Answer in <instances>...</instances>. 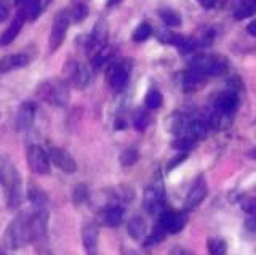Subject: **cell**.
<instances>
[{
  "mask_svg": "<svg viewBox=\"0 0 256 255\" xmlns=\"http://www.w3.org/2000/svg\"><path fill=\"white\" fill-rule=\"evenodd\" d=\"M0 185L5 191L6 206L10 209H16L23 204L24 191L21 176H19L16 167L6 159H0Z\"/></svg>",
  "mask_w": 256,
  "mask_h": 255,
  "instance_id": "cell-1",
  "label": "cell"
},
{
  "mask_svg": "<svg viewBox=\"0 0 256 255\" xmlns=\"http://www.w3.org/2000/svg\"><path fill=\"white\" fill-rule=\"evenodd\" d=\"M5 243L10 249H21V247L34 243L31 213H19L11 221L5 231Z\"/></svg>",
  "mask_w": 256,
  "mask_h": 255,
  "instance_id": "cell-2",
  "label": "cell"
},
{
  "mask_svg": "<svg viewBox=\"0 0 256 255\" xmlns=\"http://www.w3.org/2000/svg\"><path fill=\"white\" fill-rule=\"evenodd\" d=\"M37 96L51 106H66L69 103V87L64 81L48 79L37 87Z\"/></svg>",
  "mask_w": 256,
  "mask_h": 255,
  "instance_id": "cell-3",
  "label": "cell"
},
{
  "mask_svg": "<svg viewBox=\"0 0 256 255\" xmlns=\"http://www.w3.org/2000/svg\"><path fill=\"white\" fill-rule=\"evenodd\" d=\"M191 69L203 76H219L227 69V60L219 55H199L191 61Z\"/></svg>",
  "mask_w": 256,
  "mask_h": 255,
  "instance_id": "cell-4",
  "label": "cell"
},
{
  "mask_svg": "<svg viewBox=\"0 0 256 255\" xmlns=\"http://www.w3.org/2000/svg\"><path fill=\"white\" fill-rule=\"evenodd\" d=\"M26 159H28L29 169L37 175H47L50 172V156L42 146L29 145L26 149Z\"/></svg>",
  "mask_w": 256,
  "mask_h": 255,
  "instance_id": "cell-5",
  "label": "cell"
},
{
  "mask_svg": "<svg viewBox=\"0 0 256 255\" xmlns=\"http://www.w3.org/2000/svg\"><path fill=\"white\" fill-rule=\"evenodd\" d=\"M163 201H165V191H163V185L160 181H154L152 185H149L144 191L143 198V207L146 209V212L154 215V213H162L163 211Z\"/></svg>",
  "mask_w": 256,
  "mask_h": 255,
  "instance_id": "cell-6",
  "label": "cell"
},
{
  "mask_svg": "<svg viewBox=\"0 0 256 255\" xmlns=\"http://www.w3.org/2000/svg\"><path fill=\"white\" fill-rule=\"evenodd\" d=\"M69 23H71L69 11L61 10L55 16V21H53L51 32H50V50L51 51H55L63 43L64 37H66V32H68V28H69Z\"/></svg>",
  "mask_w": 256,
  "mask_h": 255,
  "instance_id": "cell-7",
  "label": "cell"
},
{
  "mask_svg": "<svg viewBox=\"0 0 256 255\" xmlns=\"http://www.w3.org/2000/svg\"><path fill=\"white\" fill-rule=\"evenodd\" d=\"M187 217L186 213L183 212H176V211H163L159 217V223L162 228L170 234L180 233L183 228L186 226Z\"/></svg>",
  "mask_w": 256,
  "mask_h": 255,
  "instance_id": "cell-8",
  "label": "cell"
},
{
  "mask_svg": "<svg viewBox=\"0 0 256 255\" xmlns=\"http://www.w3.org/2000/svg\"><path fill=\"white\" fill-rule=\"evenodd\" d=\"M66 73H68L69 82L74 85L75 88H85L91 81L90 68L82 63H69L68 66H66Z\"/></svg>",
  "mask_w": 256,
  "mask_h": 255,
  "instance_id": "cell-9",
  "label": "cell"
},
{
  "mask_svg": "<svg viewBox=\"0 0 256 255\" xmlns=\"http://www.w3.org/2000/svg\"><path fill=\"white\" fill-rule=\"evenodd\" d=\"M48 156H50V161L53 164L63 170L66 173H74L77 170V162L74 161V158L66 151L63 148H58V146H51L48 149Z\"/></svg>",
  "mask_w": 256,
  "mask_h": 255,
  "instance_id": "cell-10",
  "label": "cell"
},
{
  "mask_svg": "<svg viewBox=\"0 0 256 255\" xmlns=\"http://www.w3.org/2000/svg\"><path fill=\"white\" fill-rule=\"evenodd\" d=\"M207 193H208L207 181L203 176H199L186 196V201H184L186 211H194L195 207H199L202 204V201L207 198Z\"/></svg>",
  "mask_w": 256,
  "mask_h": 255,
  "instance_id": "cell-11",
  "label": "cell"
},
{
  "mask_svg": "<svg viewBox=\"0 0 256 255\" xmlns=\"http://www.w3.org/2000/svg\"><path fill=\"white\" fill-rule=\"evenodd\" d=\"M106 41H108V24L104 21H98L93 32H91V36H90V41L87 43L88 53L91 56L96 55L101 48L106 47Z\"/></svg>",
  "mask_w": 256,
  "mask_h": 255,
  "instance_id": "cell-12",
  "label": "cell"
},
{
  "mask_svg": "<svg viewBox=\"0 0 256 255\" xmlns=\"http://www.w3.org/2000/svg\"><path fill=\"white\" fill-rule=\"evenodd\" d=\"M82 241L87 255H98V241H100V228L93 221H88L82 228Z\"/></svg>",
  "mask_w": 256,
  "mask_h": 255,
  "instance_id": "cell-13",
  "label": "cell"
},
{
  "mask_svg": "<svg viewBox=\"0 0 256 255\" xmlns=\"http://www.w3.org/2000/svg\"><path fill=\"white\" fill-rule=\"evenodd\" d=\"M36 113H37V108H36L34 103H31V101L21 103V106L18 108L16 119H15L16 128L19 130V132L32 127V124H34V119H36Z\"/></svg>",
  "mask_w": 256,
  "mask_h": 255,
  "instance_id": "cell-14",
  "label": "cell"
},
{
  "mask_svg": "<svg viewBox=\"0 0 256 255\" xmlns=\"http://www.w3.org/2000/svg\"><path fill=\"white\" fill-rule=\"evenodd\" d=\"M128 76L130 71L125 64H112L108 69V82L114 90H122L128 82Z\"/></svg>",
  "mask_w": 256,
  "mask_h": 255,
  "instance_id": "cell-15",
  "label": "cell"
},
{
  "mask_svg": "<svg viewBox=\"0 0 256 255\" xmlns=\"http://www.w3.org/2000/svg\"><path fill=\"white\" fill-rule=\"evenodd\" d=\"M100 220L104 226L114 228L119 226L123 221V209L120 204H109L106 207H103V211L100 212Z\"/></svg>",
  "mask_w": 256,
  "mask_h": 255,
  "instance_id": "cell-16",
  "label": "cell"
},
{
  "mask_svg": "<svg viewBox=\"0 0 256 255\" xmlns=\"http://www.w3.org/2000/svg\"><path fill=\"white\" fill-rule=\"evenodd\" d=\"M29 64V56L26 53L6 55L0 60V73H10V71L21 69Z\"/></svg>",
  "mask_w": 256,
  "mask_h": 255,
  "instance_id": "cell-17",
  "label": "cell"
},
{
  "mask_svg": "<svg viewBox=\"0 0 256 255\" xmlns=\"http://www.w3.org/2000/svg\"><path fill=\"white\" fill-rule=\"evenodd\" d=\"M24 13H19L16 15V18L13 19L11 24L3 31V34H0V47H5V45H10L15 39L18 37L19 31L23 29V24H24Z\"/></svg>",
  "mask_w": 256,
  "mask_h": 255,
  "instance_id": "cell-18",
  "label": "cell"
},
{
  "mask_svg": "<svg viewBox=\"0 0 256 255\" xmlns=\"http://www.w3.org/2000/svg\"><path fill=\"white\" fill-rule=\"evenodd\" d=\"M215 106H216V109L224 111V113H234L239 106L237 91L231 90V91H224V93H221L218 98H216Z\"/></svg>",
  "mask_w": 256,
  "mask_h": 255,
  "instance_id": "cell-19",
  "label": "cell"
},
{
  "mask_svg": "<svg viewBox=\"0 0 256 255\" xmlns=\"http://www.w3.org/2000/svg\"><path fill=\"white\" fill-rule=\"evenodd\" d=\"M205 77L202 73L195 69H191L187 71V73L183 74V81H181V85L184 90H197L199 87H202L203 82H205Z\"/></svg>",
  "mask_w": 256,
  "mask_h": 255,
  "instance_id": "cell-20",
  "label": "cell"
},
{
  "mask_svg": "<svg viewBox=\"0 0 256 255\" xmlns=\"http://www.w3.org/2000/svg\"><path fill=\"white\" fill-rule=\"evenodd\" d=\"M167 126H168V130L172 133L175 135H180L183 133L186 130L187 132V127H189V122L186 119V116H183V114H173V116H170L168 117V121H167Z\"/></svg>",
  "mask_w": 256,
  "mask_h": 255,
  "instance_id": "cell-21",
  "label": "cell"
},
{
  "mask_svg": "<svg viewBox=\"0 0 256 255\" xmlns=\"http://www.w3.org/2000/svg\"><path fill=\"white\" fill-rule=\"evenodd\" d=\"M208 135V126L203 121H191L187 127V136H191L192 140H203Z\"/></svg>",
  "mask_w": 256,
  "mask_h": 255,
  "instance_id": "cell-22",
  "label": "cell"
},
{
  "mask_svg": "<svg viewBox=\"0 0 256 255\" xmlns=\"http://www.w3.org/2000/svg\"><path fill=\"white\" fill-rule=\"evenodd\" d=\"M128 234L133 239H141L146 234V221L141 217H133L128 221Z\"/></svg>",
  "mask_w": 256,
  "mask_h": 255,
  "instance_id": "cell-23",
  "label": "cell"
},
{
  "mask_svg": "<svg viewBox=\"0 0 256 255\" xmlns=\"http://www.w3.org/2000/svg\"><path fill=\"white\" fill-rule=\"evenodd\" d=\"M28 199L32 206H34V209H45V206H47L48 202V198L47 194H45L40 188L37 186H31L29 191H28Z\"/></svg>",
  "mask_w": 256,
  "mask_h": 255,
  "instance_id": "cell-24",
  "label": "cell"
},
{
  "mask_svg": "<svg viewBox=\"0 0 256 255\" xmlns=\"http://www.w3.org/2000/svg\"><path fill=\"white\" fill-rule=\"evenodd\" d=\"M51 2V0H32V2L24 6V15L29 19H36L42 15V11L47 8V5Z\"/></svg>",
  "mask_w": 256,
  "mask_h": 255,
  "instance_id": "cell-25",
  "label": "cell"
},
{
  "mask_svg": "<svg viewBox=\"0 0 256 255\" xmlns=\"http://www.w3.org/2000/svg\"><path fill=\"white\" fill-rule=\"evenodd\" d=\"M90 198V191L87 185H83V183H80V185H77L74 188V193H72V202H74L75 206H82L83 202H87Z\"/></svg>",
  "mask_w": 256,
  "mask_h": 255,
  "instance_id": "cell-26",
  "label": "cell"
},
{
  "mask_svg": "<svg viewBox=\"0 0 256 255\" xmlns=\"http://www.w3.org/2000/svg\"><path fill=\"white\" fill-rule=\"evenodd\" d=\"M160 18H162V21L168 26V28H178V26H181V16L175 10H170V8L162 10Z\"/></svg>",
  "mask_w": 256,
  "mask_h": 255,
  "instance_id": "cell-27",
  "label": "cell"
},
{
  "mask_svg": "<svg viewBox=\"0 0 256 255\" xmlns=\"http://www.w3.org/2000/svg\"><path fill=\"white\" fill-rule=\"evenodd\" d=\"M207 247L210 255H226L227 252V244L224 239H208Z\"/></svg>",
  "mask_w": 256,
  "mask_h": 255,
  "instance_id": "cell-28",
  "label": "cell"
},
{
  "mask_svg": "<svg viewBox=\"0 0 256 255\" xmlns=\"http://www.w3.org/2000/svg\"><path fill=\"white\" fill-rule=\"evenodd\" d=\"M110 56H112V50H110L106 45V47L101 48L96 55L91 56V64H93L95 68H101V66H104V64L109 61Z\"/></svg>",
  "mask_w": 256,
  "mask_h": 255,
  "instance_id": "cell-29",
  "label": "cell"
},
{
  "mask_svg": "<svg viewBox=\"0 0 256 255\" xmlns=\"http://www.w3.org/2000/svg\"><path fill=\"white\" fill-rule=\"evenodd\" d=\"M138 159H140V153H138L136 148H128L125 149L122 154H120V164L123 167H130V166H135Z\"/></svg>",
  "mask_w": 256,
  "mask_h": 255,
  "instance_id": "cell-30",
  "label": "cell"
},
{
  "mask_svg": "<svg viewBox=\"0 0 256 255\" xmlns=\"http://www.w3.org/2000/svg\"><path fill=\"white\" fill-rule=\"evenodd\" d=\"M150 34H152V28H150V24L141 23L133 32V41L135 42H144L150 37Z\"/></svg>",
  "mask_w": 256,
  "mask_h": 255,
  "instance_id": "cell-31",
  "label": "cell"
},
{
  "mask_svg": "<svg viewBox=\"0 0 256 255\" xmlns=\"http://www.w3.org/2000/svg\"><path fill=\"white\" fill-rule=\"evenodd\" d=\"M163 103V98L160 95L159 90H149L147 95H146V106L149 109H157L160 108Z\"/></svg>",
  "mask_w": 256,
  "mask_h": 255,
  "instance_id": "cell-32",
  "label": "cell"
},
{
  "mask_svg": "<svg viewBox=\"0 0 256 255\" xmlns=\"http://www.w3.org/2000/svg\"><path fill=\"white\" fill-rule=\"evenodd\" d=\"M172 146L175 149H180L181 153H186V151H189V149H192L195 146V140H192L191 136H181V138L175 140L172 143Z\"/></svg>",
  "mask_w": 256,
  "mask_h": 255,
  "instance_id": "cell-33",
  "label": "cell"
},
{
  "mask_svg": "<svg viewBox=\"0 0 256 255\" xmlns=\"http://www.w3.org/2000/svg\"><path fill=\"white\" fill-rule=\"evenodd\" d=\"M165 234H167V231L163 230L162 225L159 223V225H157V226L154 228L152 234H150V236L146 239V246H152V244H159V243H162L163 238H165Z\"/></svg>",
  "mask_w": 256,
  "mask_h": 255,
  "instance_id": "cell-34",
  "label": "cell"
},
{
  "mask_svg": "<svg viewBox=\"0 0 256 255\" xmlns=\"http://www.w3.org/2000/svg\"><path fill=\"white\" fill-rule=\"evenodd\" d=\"M255 13V6L253 5H248V3H242L239 5L237 8L234 10V16L237 19H244L247 16H252Z\"/></svg>",
  "mask_w": 256,
  "mask_h": 255,
  "instance_id": "cell-35",
  "label": "cell"
},
{
  "mask_svg": "<svg viewBox=\"0 0 256 255\" xmlns=\"http://www.w3.org/2000/svg\"><path fill=\"white\" fill-rule=\"evenodd\" d=\"M133 126L136 130H144L147 126H149V116L144 113V111H140V113H136L135 119H133Z\"/></svg>",
  "mask_w": 256,
  "mask_h": 255,
  "instance_id": "cell-36",
  "label": "cell"
},
{
  "mask_svg": "<svg viewBox=\"0 0 256 255\" xmlns=\"http://www.w3.org/2000/svg\"><path fill=\"white\" fill-rule=\"evenodd\" d=\"M240 206H242V211L244 212L256 217V198H245L240 202Z\"/></svg>",
  "mask_w": 256,
  "mask_h": 255,
  "instance_id": "cell-37",
  "label": "cell"
},
{
  "mask_svg": "<svg viewBox=\"0 0 256 255\" xmlns=\"http://www.w3.org/2000/svg\"><path fill=\"white\" fill-rule=\"evenodd\" d=\"M87 15H88V8H87V5L80 3V5H77V6H75L74 11H72V19H74L75 23H80V21H83L85 18H87Z\"/></svg>",
  "mask_w": 256,
  "mask_h": 255,
  "instance_id": "cell-38",
  "label": "cell"
},
{
  "mask_svg": "<svg viewBox=\"0 0 256 255\" xmlns=\"http://www.w3.org/2000/svg\"><path fill=\"white\" fill-rule=\"evenodd\" d=\"M186 159H187V154H186V153H181V154H178V156H175V158L167 164V170L170 172V170H173L176 166H180L181 162H184Z\"/></svg>",
  "mask_w": 256,
  "mask_h": 255,
  "instance_id": "cell-39",
  "label": "cell"
},
{
  "mask_svg": "<svg viewBox=\"0 0 256 255\" xmlns=\"http://www.w3.org/2000/svg\"><path fill=\"white\" fill-rule=\"evenodd\" d=\"M8 6L3 2V0H0V21H5L6 18H8Z\"/></svg>",
  "mask_w": 256,
  "mask_h": 255,
  "instance_id": "cell-40",
  "label": "cell"
},
{
  "mask_svg": "<svg viewBox=\"0 0 256 255\" xmlns=\"http://www.w3.org/2000/svg\"><path fill=\"white\" fill-rule=\"evenodd\" d=\"M247 31H248V34H250V36L256 37V19H253V21L247 26Z\"/></svg>",
  "mask_w": 256,
  "mask_h": 255,
  "instance_id": "cell-41",
  "label": "cell"
},
{
  "mask_svg": "<svg viewBox=\"0 0 256 255\" xmlns=\"http://www.w3.org/2000/svg\"><path fill=\"white\" fill-rule=\"evenodd\" d=\"M199 2L202 3V6H205V8H213L216 0H199Z\"/></svg>",
  "mask_w": 256,
  "mask_h": 255,
  "instance_id": "cell-42",
  "label": "cell"
},
{
  "mask_svg": "<svg viewBox=\"0 0 256 255\" xmlns=\"http://www.w3.org/2000/svg\"><path fill=\"white\" fill-rule=\"evenodd\" d=\"M170 255H191V254H189L187 251H184V249H181V247H175Z\"/></svg>",
  "mask_w": 256,
  "mask_h": 255,
  "instance_id": "cell-43",
  "label": "cell"
},
{
  "mask_svg": "<svg viewBox=\"0 0 256 255\" xmlns=\"http://www.w3.org/2000/svg\"><path fill=\"white\" fill-rule=\"evenodd\" d=\"M247 228H250L252 231L256 233V218H250V220H247Z\"/></svg>",
  "mask_w": 256,
  "mask_h": 255,
  "instance_id": "cell-44",
  "label": "cell"
},
{
  "mask_svg": "<svg viewBox=\"0 0 256 255\" xmlns=\"http://www.w3.org/2000/svg\"><path fill=\"white\" fill-rule=\"evenodd\" d=\"M31 2H32V0H16V5H19V6H28Z\"/></svg>",
  "mask_w": 256,
  "mask_h": 255,
  "instance_id": "cell-45",
  "label": "cell"
},
{
  "mask_svg": "<svg viewBox=\"0 0 256 255\" xmlns=\"http://www.w3.org/2000/svg\"><path fill=\"white\" fill-rule=\"evenodd\" d=\"M248 158L250 159H256V148H253V149H250V151H248Z\"/></svg>",
  "mask_w": 256,
  "mask_h": 255,
  "instance_id": "cell-46",
  "label": "cell"
},
{
  "mask_svg": "<svg viewBox=\"0 0 256 255\" xmlns=\"http://www.w3.org/2000/svg\"><path fill=\"white\" fill-rule=\"evenodd\" d=\"M122 255H140L136 251H131V249H125L122 252Z\"/></svg>",
  "mask_w": 256,
  "mask_h": 255,
  "instance_id": "cell-47",
  "label": "cell"
},
{
  "mask_svg": "<svg viewBox=\"0 0 256 255\" xmlns=\"http://www.w3.org/2000/svg\"><path fill=\"white\" fill-rule=\"evenodd\" d=\"M122 0H108V6H114V5H119Z\"/></svg>",
  "mask_w": 256,
  "mask_h": 255,
  "instance_id": "cell-48",
  "label": "cell"
},
{
  "mask_svg": "<svg viewBox=\"0 0 256 255\" xmlns=\"http://www.w3.org/2000/svg\"><path fill=\"white\" fill-rule=\"evenodd\" d=\"M253 2H255V5H256V0H253Z\"/></svg>",
  "mask_w": 256,
  "mask_h": 255,
  "instance_id": "cell-49",
  "label": "cell"
},
{
  "mask_svg": "<svg viewBox=\"0 0 256 255\" xmlns=\"http://www.w3.org/2000/svg\"><path fill=\"white\" fill-rule=\"evenodd\" d=\"M0 255H3V254H0Z\"/></svg>",
  "mask_w": 256,
  "mask_h": 255,
  "instance_id": "cell-50",
  "label": "cell"
}]
</instances>
